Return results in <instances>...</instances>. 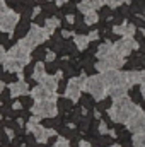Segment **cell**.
Wrapping results in <instances>:
<instances>
[{
    "mask_svg": "<svg viewBox=\"0 0 145 147\" xmlns=\"http://www.w3.org/2000/svg\"><path fill=\"white\" fill-rule=\"evenodd\" d=\"M140 111H142L140 106H137L128 98H123V99L114 101L113 106H109L108 115H109V118H111V121H114V123H126L132 116H135Z\"/></svg>",
    "mask_w": 145,
    "mask_h": 147,
    "instance_id": "obj_1",
    "label": "cell"
},
{
    "mask_svg": "<svg viewBox=\"0 0 145 147\" xmlns=\"http://www.w3.org/2000/svg\"><path fill=\"white\" fill-rule=\"evenodd\" d=\"M96 101H103L108 96V86L104 82L103 74L101 75H91L85 79V87H84Z\"/></svg>",
    "mask_w": 145,
    "mask_h": 147,
    "instance_id": "obj_2",
    "label": "cell"
},
{
    "mask_svg": "<svg viewBox=\"0 0 145 147\" xmlns=\"http://www.w3.org/2000/svg\"><path fill=\"white\" fill-rule=\"evenodd\" d=\"M50 38V33H48V29L46 28H39V26H31V29H29V33L26 34V36L22 38V39H19L26 48H29L31 51L36 48L38 45H41L43 41H46Z\"/></svg>",
    "mask_w": 145,
    "mask_h": 147,
    "instance_id": "obj_3",
    "label": "cell"
},
{
    "mask_svg": "<svg viewBox=\"0 0 145 147\" xmlns=\"http://www.w3.org/2000/svg\"><path fill=\"white\" fill-rule=\"evenodd\" d=\"M31 113L36 115V116H41V118H53L56 116L58 113V108H56V96L53 94L51 98L44 99V101H36L31 108Z\"/></svg>",
    "mask_w": 145,
    "mask_h": 147,
    "instance_id": "obj_4",
    "label": "cell"
},
{
    "mask_svg": "<svg viewBox=\"0 0 145 147\" xmlns=\"http://www.w3.org/2000/svg\"><path fill=\"white\" fill-rule=\"evenodd\" d=\"M125 65V57L118 55L114 50L109 53L106 58H99V62L96 63V70L99 74H104L111 69H121Z\"/></svg>",
    "mask_w": 145,
    "mask_h": 147,
    "instance_id": "obj_5",
    "label": "cell"
},
{
    "mask_svg": "<svg viewBox=\"0 0 145 147\" xmlns=\"http://www.w3.org/2000/svg\"><path fill=\"white\" fill-rule=\"evenodd\" d=\"M85 75L82 74L80 77H73L68 80V84H67V89H65V96L70 99V101H79L80 99V92H82V89L85 87Z\"/></svg>",
    "mask_w": 145,
    "mask_h": 147,
    "instance_id": "obj_6",
    "label": "cell"
},
{
    "mask_svg": "<svg viewBox=\"0 0 145 147\" xmlns=\"http://www.w3.org/2000/svg\"><path fill=\"white\" fill-rule=\"evenodd\" d=\"M137 48H138V43L133 39V36H123V39H118V41L113 45V50H114L118 55H121V57L130 55V51H133V50H137Z\"/></svg>",
    "mask_w": 145,
    "mask_h": 147,
    "instance_id": "obj_7",
    "label": "cell"
},
{
    "mask_svg": "<svg viewBox=\"0 0 145 147\" xmlns=\"http://www.w3.org/2000/svg\"><path fill=\"white\" fill-rule=\"evenodd\" d=\"M17 22H19V14L12 12V10H7L5 14L0 16V31L12 34L15 26H17Z\"/></svg>",
    "mask_w": 145,
    "mask_h": 147,
    "instance_id": "obj_8",
    "label": "cell"
},
{
    "mask_svg": "<svg viewBox=\"0 0 145 147\" xmlns=\"http://www.w3.org/2000/svg\"><path fill=\"white\" fill-rule=\"evenodd\" d=\"M104 82L108 87H116V86H126V79H125V72H121L119 69H111L108 72L103 74Z\"/></svg>",
    "mask_w": 145,
    "mask_h": 147,
    "instance_id": "obj_9",
    "label": "cell"
},
{
    "mask_svg": "<svg viewBox=\"0 0 145 147\" xmlns=\"http://www.w3.org/2000/svg\"><path fill=\"white\" fill-rule=\"evenodd\" d=\"M9 57H10V58L22 60L24 63H29V60H31V50H29V48H26V46L19 41L17 45H14V46L9 50Z\"/></svg>",
    "mask_w": 145,
    "mask_h": 147,
    "instance_id": "obj_10",
    "label": "cell"
},
{
    "mask_svg": "<svg viewBox=\"0 0 145 147\" xmlns=\"http://www.w3.org/2000/svg\"><path fill=\"white\" fill-rule=\"evenodd\" d=\"M126 128L133 134H145V113L140 111L126 121Z\"/></svg>",
    "mask_w": 145,
    "mask_h": 147,
    "instance_id": "obj_11",
    "label": "cell"
},
{
    "mask_svg": "<svg viewBox=\"0 0 145 147\" xmlns=\"http://www.w3.org/2000/svg\"><path fill=\"white\" fill-rule=\"evenodd\" d=\"M31 134H34V139H36L39 144H46V142L55 135V130L44 128V127H41V125H36V127L31 130Z\"/></svg>",
    "mask_w": 145,
    "mask_h": 147,
    "instance_id": "obj_12",
    "label": "cell"
},
{
    "mask_svg": "<svg viewBox=\"0 0 145 147\" xmlns=\"http://www.w3.org/2000/svg\"><path fill=\"white\" fill-rule=\"evenodd\" d=\"M9 91H10L12 98H19V96H24V94L29 92V86H28L26 80H17V82L9 86Z\"/></svg>",
    "mask_w": 145,
    "mask_h": 147,
    "instance_id": "obj_13",
    "label": "cell"
},
{
    "mask_svg": "<svg viewBox=\"0 0 145 147\" xmlns=\"http://www.w3.org/2000/svg\"><path fill=\"white\" fill-rule=\"evenodd\" d=\"M24 62L22 60H17V58H7L5 62H3V69L7 70V72H14V74H19L22 72V69H24Z\"/></svg>",
    "mask_w": 145,
    "mask_h": 147,
    "instance_id": "obj_14",
    "label": "cell"
},
{
    "mask_svg": "<svg viewBox=\"0 0 145 147\" xmlns=\"http://www.w3.org/2000/svg\"><path fill=\"white\" fill-rule=\"evenodd\" d=\"M31 98L34 99V103L36 101H44V99H48V98H51V92L44 87V86H36L33 91H31Z\"/></svg>",
    "mask_w": 145,
    "mask_h": 147,
    "instance_id": "obj_15",
    "label": "cell"
},
{
    "mask_svg": "<svg viewBox=\"0 0 145 147\" xmlns=\"http://www.w3.org/2000/svg\"><path fill=\"white\" fill-rule=\"evenodd\" d=\"M126 92H128V87H126V86L108 87V94L111 96V99H113V101H118V99H123V98H126Z\"/></svg>",
    "mask_w": 145,
    "mask_h": 147,
    "instance_id": "obj_16",
    "label": "cell"
},
{
    "mask_svg": "<svg viewBox=\"0 0 145 147\" xmlns=\"http://www.w3.org/2000/svg\"><path fill=\"white\" fill-rule=\"evenodd\" d=\"M58 79H60L58 75H44V79H43L39 84H41V86H44V87L53 94V92L58 89Z\"/></svg>",
    "mask_w": 145,
    "mask_h": 147,
    "instance_id": "obj_17",
    "label": "cell"
},
{
    "mask_svg": "<svg viewBox=\"0 0 145 147\" xmlns=\"http://www.w3.org/2000/svg\"><path fill=\"white\" fill-rule=\"evenodd\" d=\"M111 51H113V43L104 41V43H101V45L97 46V53H96V57H97V58H106Z\"/></svg>",
    "mask_w": 145,
    "mask_h": 147,
    "instance_id": "obj_18",
    "label": "cell"
},
{
    "mask_svg": "<svg viewBox=\"0 0 145 147\" xmlns=\"http://www.w3.org/2000/svg\"><path fill=\"white\" fill-rule=\"evenodd\" d=\"M44 75H46V70H44V63H43V62H38L36 65H34V69H33V80H36V82H41V80L44 79Z\"/></svg>",
    "mask_w": 145,
    "mask_h": 147,
    "instance_id": "obj_19",
    "label": "cell"
},
{
    "mask_svg": "<svg viewBox=\"0 0 145 147\" xmlns=\"http://www.w3.org/2000/svg\"><path fill=\"white\" fill-rule=\"evenodd\" d=\"M125 79H126V87H133L135 84H140V77H138V70L125 72Z\"/></svg>",
    "mask_w": 145,
    "mask_h": 147,
    "instance_id": "obj_20",
    "label": "cell"
},
{
    "mask_svg": "<svg viewBox=\"0 0 145 147\" xmlns=\"http://www.w3.org/2000/svg\"><path fill=\"white\" fill-rule=\"evenodd\" d=\"M73 43L79 50H85L89 46L91 39H89V36H84V34H73Z\"/></svg>",
    "mask_w": 145,
    "mask_h": 147,
    "instance_id": "obj_21",
    "label": "cell"
},
{
    "mask_svg": "<svg viewBox=\"0 0 145 147\" xmlns=\"http://www.w3.org/2000/svg\"><path fill=\"white\" fill-rule=\"evenodd\" d=\"M77 9H79V10H80V12H82L84 16H85L87 12H92V10H96L91 0H82V2H80V3L77 5Z\"/></svg>",
    "mask_w": 145,
    "mask_h": 147,
    "instance_id": "obj_22",
    "label": "cell"
},
{
    "mask_svg": "<svg viewBox=\"0 0 145 147\" xmlns=\"http://www.w3.org/2000/svg\"><path fill=\"white\" fill-rule=\"evenodd\" d=\"M44 24H46L44 28H46V29H48V33L51 34V33H53V31H55V29L60 26V19H56V17H48Z\"/></svg>",
    "mask_w": 145,
    "mask_h": 147,
    "instance_id": "obj_23",
    "label": "cell"
},
{
    "mask_svg": "<svg viewBox=\"0 0 145 147\" xmlns=\"http://www.w3.org/2000/svg\"><path fill=\"white\" fill-rule=\"evenodd\" d=\"M132 147H145V134H135L132 140Z\"/></svg>",
    "mask_w": 145,
    "mask_h": 147,
    "instance_id": "obj_24",
    "label": "cell"
},
{
    "mask_svg": "<svg viewBox=\"0 0 145 147\" xmlns=\"http://www.w3.org/2000/svg\"><path fill=\"white\" fill-rule=\"evenodd\" d=\"M97 21H99V16H97L94 10H92V12H87L85 17H84V22H85L87 26H92V24H96Z\"/></svg>",
    "mask_w": 145,
    "mask_h": 147,
    "instance_id": "obj_25",
    "label": "cell"
},
{
    "mask_svg": "<svg viewBox=\"0 0 145 147\" xmlns=\"http://www.w3.org/2000/svg\"><path fill=\"white\" fill-rule=\"evenodd\" d=\"M39 120H41V116H36V115H33V116L28 120V132H31L36 125H39Z\"/></svg>",
    "mask_w": 145,
    "mask_h": 147,
    "instance_id": "obj_26",
    "label": "cell"
},
{
    "mask_svg": "<svg viewBox=\"0 0 145 147\" xmlns=\"http://www.w3.org/2000/svg\"><path fill=\"white\" fill-rule=\"evenodd\" d=\"M135 33H137L135 24H128V22H125V36H133Z\"/></svg>",
    "mask_w": 145,
    "mask_h": 147,
    "instance_id": "obj_27",
    "label": "cell"
},
{
    "mask_svg": "<svg viewBox=\"0 0 145 147\" xmlns=\"http://www.w3.org/2000/svg\"><path fill=\"white\" fill-rule=\"evenodd\" d=\"M125 2H128L130 3V0H104V3L109 5L111 9H116V7H119L121 3H125Z\"/></svg>",
    "mask_w": 145,
    "mask_h": 147,
    "instance_id": "obj_28",
    "label": "cell"
},
{
    "mask_svg": "<svg viewBox=\"0 0 145 147\" xmlns=\"http://www.w3.org/2000/svg\"><path fill=\"white\" fill-rule=\"evenodd\" d=\"M113 33L114 34H119V36H125V22L119 24V26H114L113 28Z\"/></svg>",
    "mask_w": 145,
    "mask_h": 147,
    "instance_id": "obj_29",
    "label": "cell"
},
{
    "mask_svg": "<svg viewBox=\"0 0 145 147\" xmlns=\"http://www.w3.org/2000/svg\"><path fill=\"white\" fill-rule=\"evenodd\" d=\"M53 147H70V144H68L67 139H62V137H60V139L53 144Z\"/></svg>",
    "mask_w": 145,
    "mask_h": 147,
    "instance_id": "obj_30",
    "label": "cell"
},
{
    "mask_svg": "<svg viewBox=\"0 0 145 147\" xmlns=\"http://www.w3.org/2000/svg\"><path fill=\"white\" fill-rule=\"evenodd\" d=\"M7 58H9V51H7V50L0 45V63H3Z\"/></svg>",
    "mask_w": 145,
    "mask_h": 147,
    "instance_id": "obj_31",
    "label": "cell"
},
{
    "mask_svg": "<svg viewBox=\"0 0 145 147\" xmlns=\"http://www.w3.org/2000/svg\"><path fill=\"white\" fill-rule=\"evenodd\" d=\"M55 57H56V55H55V51H51V50H50V51H46V57H44V58H46V62H53V60H55Z\"/></svg>",
    "mask_w": 145,
    "mask_h": 147,
    "instance_id": "obj_32",
    "label": "cell"
},
{
    "mask_svg": "<svg viewBox=\"0 0 145 147\" xmlns=\"http://www.w3.org/2000/svg\"><path fill=\"white\" fill-rule=\"evenodd\" d=\"M9 9H7V3H5V0H0V16L2 14H5Z\"/></svg>",
    "mask_w": 145,
    "mask_h": 147,
    "instance_id": "obj_33",
    "label": "cell"
},
{
    "mask_svg": "<svg viewBox=\"0 0 145 147\" xmlns=\"http://www.w3.org/2000/svg\"><path fill=\"white\" fill-rule=\"evenodd\" d=\"M99 132H101L103 135L109 132V130H108V127H106V123H104V121H101V123H99Z\"/></svg>",
    "mask_w": 145,
    "mask_h": 147,
    "instance_id": "obj_34",
    "label": "cell"
},
{
    "mask_svg": "<svg viewBox=\"0 0 145 147\" xmlns=\"http://www.w3.org/2000/svg\"><path fill=\"white\" fill-rule=\"evenodd\" d=\"M87 36H89V39H91V41H94V39H97V38H99V31H91Z\"/></svg>",
    "mask_w": 145,
    "mask_h": 147,
    "instance_id": "obj_35",
    "label": "cell"
},
{
    "mask_svg": "<svg viewBox=\"0 0 145 147\" xmlns=\"http://www.w3.org/2000/svg\"><path fill=\"white\" fill-rule=\"evenodd\" d=\"M138 77H140V84H145V70H138Z\"/></svg>",
    "mask_w": 145,
    "mask_h": 147,
    "instance_id": "obj_36",
    "label": "cell"
},
{
    "mask_svg": "<svg viewBox=\"0 0 145 147\" xmlns=\"http://www.w3.org/2000/svg\"><path fill=\"white\" fill-rule=\"evenodd\" d=\"M5 134H7V137L12 140L14 139V132H12V128H5Z\"/></svg>",
    "mask_w": 145,
    "mask_h": 147,
    "instance_id": "obj_37",
    "label": "cell"
},
{
    "mask_svg": "<svg viewBox=\"0 0 145 147\" xmlns=\"http://www.w3.org/2000/svg\"><path fill=\"white\" fill-rule=\"evenodd\" d=\"M67 22H68V24H73V22H75V17H73L72 14H68V16H67Z\"/></svg>",
    "mask_w": 145,
    "mask_h": 147,
    "instance_id": "obj_38",
    "label": "cell"
},
{
    "mask_svg": "<svg viewBox=\"0 0 145 147\" xmlns=\"http://www.w3.org/2000/svg\"><path fill=\"white\" fill-rule=\"evenodd\" d=\"M21 108H22V105H21L19 101H15V103L12 105V110H21Z\"/></svg>",
    "mask_w": 145,
    "mask_h": 147,
    "instance_id": "obj_39",
    "label": "cell"
},
{
    "mask_svg": "<svg viewBox=\"0 0 145 147\" xmlns=\"http://www.w3.org/2000/svg\"><path fill=\"white\" fill-rule=\"evenodd\" d=\"M39 12H41V9H39V7H34V9H33V17H36Z\"/></svg>",
    "mask_w": 145,
    "mask_h": 147,
    "instance_id": "obj_40",
    "label": "cell"
},
{
    "mask_svg": "<svg viewBox=\"0 0 145 147\" xmlns=\"http://www.w3.org/2000/svg\"><path fill=\"white\" fill-rule=\"evenodd\" d=\"M79 147H92V146H91L89 142H85V140H82V142L79 144Z\"/></svg>",
    "mask_w": 145,
    "mask_h": 147,
    "instance_id": "obj_41",
    "label": "cell"
},
{
    "mask_svg": "<svg viewBox=\"0 0 145 147\" xmlns=\"http://www.w3.org/2000/svg\"><path fill=\"white\" fill-rule=\"evenodd\" d=\"M62 36H63V38H68V36H72V33H70V31H62Z\"/></svg>",
    "mask_w": 145,
    "mask_h": 147,
    "instance_id": "obj_42",
    "label": "cell"
},
{
    "mask_svg": "<svg viewBox=\"0 0 145 147\" xmlns=\"http://www.w3.org/2000/svg\"><path fill=\"white\" fill-rule=\"evenodd\" d=\"M68 0H56V5H65Z\"/></svg>",
    "mask_w": 145,
    "mask_h": 147,
    "instance_id": "obj_43",
    "label": "cell"
},
{
    "mask_svg": "<svg viewBox=\"0 0 145 147\" xmlns=\"http://www.w3.org/2000/svg\"><path fill=\"white\" fill-rule=\"evenodd\" d=\"M140 92H142V96L145 98V84H142V87H140Z\"/></svg>",
    "mask_w": 145,
    "mask_h": 147,
    "instance_id": "obj_44",
    "label": "cell"
},
{
    "mask_svg": "<svg viewBox=\"0 0 145 147\" xmlns=\"http://www.w3.org/2000/svg\"><path fill=\"white\" fill-rule=\"evenodd\" d=\"M3 89H5V82H2V80H0V92H2Z\"/></svg>",
    "mask_w": 145,
    "mask_h": 147,
    "instance_id": "obj_45",
    "label": "cell"
},
{
    "mask_svg": "<svg viewBox=\"0 0 145 147\" xmlns=\"http://www.w3.org/2000/svg\"><path fill=\"white\" fill-rule=\"evenodd\" d=\"M109 147H121L119 144H114V146H109Z\"/></svg>",
    "mask_w": 145,
    "mask_h": 147,
    "instance_id": "obj_46",
    "label": "cell"
},
{
    "mask_svg": "<svg viewBox=\"0 0 145 147\" xmlns=\"http://www.w3.org/2000/svg\"><path fill=\"white\" fill-rule=\"evenodd\" d=\"M0 118H2V115H0Z\"/></svg>",
    "mask_w": 145,
    "mask_h": 147,
    "instance_id": "obj_47",
    "label": "cell"
}]
</instances>
